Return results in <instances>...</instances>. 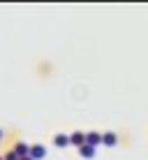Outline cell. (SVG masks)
Returning a JSON list of instances; mask_svg holds the SVG:
<instances>
[{"label": "cell", "mask_w": 148, "mask_h": 160, "mask_svg": "<svg viewBox=\"0 0 148 160\" xmlns=\"http://www.w3.org/2000/svg\"><path fill=\"white\" fill-rule=\"evenodd\" d=\"M5 160H21V158L16 156V151L12 148V151H7V153H5Z\"/></svg>", "instance_id": "cell-8"}, {"label": "cell", "mask_w": 148, "mask_h": 160, "mask_svg": "<svg viewBox=\"0 0 148 160\" xmlns=\"http://www.w3.org/2000/svg\"><path fill=\"white\" fill-rule=\"evenodd\" d=\"M14 151H16V156H19V158H28L30 156V146L26 144V142H19V144L14 146Z\"/></svg>", "instance_id": "cell-6"}, {"label": "cell", "mask_w": 148, "mask_h": 160, "mask_svg": "<svg viewBox=\"0 0 148 160\" xmlns=\"http://www.w3.org/2000/svg\"><path fill=\"white\" fill-rule=\"evenodd\" d=\"M0 160H5V156H0Z\"/></svg>", "instance_id": "cell-11"}, {"label": "cell", "mask_w": 148, "mask_h": 160, "mask_svg": "<svg viewBox=\"0 0 148 160\" xmlns=\"http://www.w3.org/2000/svg\"><path fill=\"white\" fill-rule=\"evenodd\" d=\"M21 160H32V158H30V156H28V158H21Z\"/></svg>", "instance_id": "cell-9"}, {"label": "cell", "mask_w": 148, "mask_h": 160, "mask_svg": "<svg viewBox=\"0 0 148 160\" xmlns=\"http://www.w3.org/2000/svg\"><path fill=\"white\" fill-rule=\"evenodd\" d=\"M69 144H74V146H86V135L84 132H72V135H69Z\"/></svg>", "instance_id": "cell-4"}, {"label": "cell", "mask_w": 148, "mask_h": 160, "mask_svg": "<svg viewBox=\"0 0 148 160\" xmlns=\"http://www.w3.org/2000/svg\"><path fill=\"white\" fill-rule=\"evenodd\" d=\"M53 146H58V148H67V146H69V135H63V132L53 135Z\"/></svg>", "instance_id": "cell-2"}, {"label": "cell", "mask_w": 148, "mask_h": 160, "mask_svg": "<svg viewBox=\"0 0 148 160\" xmlns=\"http://www.w3.org/2000/svg\"><path fill=\"white\" fill-rule=\"evenodd\" d=\"M79 153H81V158L90 160V158H95V156H97V148H93V146L86 144V146H81V148H79Z\"/></svg>", "instance_id": "cell-7"}, {"label": "cell", "mask_w": 148, "mask_h": 160, "mask_svg": "<svg viewBox=\"0 0 148 160\" xmlns=\"http://www.w3.org/2000/svg\"><path fill=\"white\" fill-rule=\"evenodd\" d=\"M102 144L104 146H116L118 144V135L116 132H104L102 135Z\"/></svg>", "instance_id": "cell-5"}, {"label": "cell", "mask_w": 148, "mask_h": 160, "mask_svg": "<svg viewBox=\"0 0 148 160\" xmlns=\"http://www.w3.org/2000/svg\"><path fill=\"white\" fill-rule=\"evenodd\" d=\"M0 139H2V130H0Z\"/></svg>", "instance_id": "cell-10"}, {"label": "cell", "mask_w": 148, "mask_h": 160, "mask_svg": "<svg viewBox=\"0 0 148 160\" xmlns=\"http://www.w3.org/2000/svg\"><path fill=\"white\" fill-rule=\"evenodd\" d=\"M30 158H32V160H42V158H46V148L42 146V144L30 146Z\"/></svg>", "instance_id": "cell-3"}, {"label": "cell", "mask_w": 148, "mask_h": 160, "mask_svg": "<svg viewBox=\"0 0 148 160\" xmlns=\"http://www.w3.org/2000/svg\"><path fill=\"white\" fill-rule=\"evenodd\" d=\"M86 144L93 146V148H97V146L102 144V135H100V132H95V130H93V132H86Z\"/></svg>", "instance_id": "cell-1"}]
</instances>
